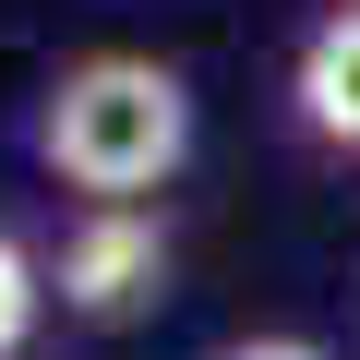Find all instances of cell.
I'll use <instances>...</instances> for the list:
<instances>
[{
	"label": "cell",
	"instance_id": "1",
	"mask_svg": "<svg viewBox=\"0 0 360 360\" xmlns=\"http://www.w3.org/2000/svg\"><path fill=\"white\" fill-rule=\"evenodd\" d=\"M193 156V84L144 49H84L37 96V168L84 205H144Z\"/></svg>",
	"mask_w": 360,
	"mask_h": 360
},
{
	"label": "cell",
	"instance_id": "2",
	"mask_svg": "<svg viewBox=\"0 0 360 360\" xmlns=\"http://www.w3.org/2000/svg\"><path fill=\"white\" fill-rule=\"evenodd\" d=\"M49 288H60L72 324H132V312H156V288H168V217H156V205H84V217L60 229V252H49Z\"/></svg>",
	"mask_w": 360,
	"mask_h": 360
},
{
	"label": "cell",
	"instance_id": "3",
	"mask_svg": "<svg viewBox=\"0 0 360 360\" xmlns=\"http://www.w3.org/2000/svg\"><path fill=\"white\" fill-rule=\"evenodd\" d=\"M288 96H300V132H312V144L360 156V13H324V25L300 37Z\"/></svg>",
	"mask_w": 360,
	"mask_h": 360
},
{
	"label": "cell",
	"instance_id": "4",
	"mask_svg": "<svg viewBox=\"0 0 360 360\" xmlns=\"http://www.w3.org/2000/svg\"><path fill=\"white\" fill-rule=\"evenodd\" d=\"M37 312H49V264H37L13 229H0V360H13V348L37 336Z\"/></svg>",
	"mask_w": 360,
	"mask_h": 360
},
{
	"label": "cell",
	"instance_id": "5",
	"mask_svg": "<svg viewBox=\"0 0 360 360\" xmlns=\"http://www.w3.org/2000/svg\"><path fill=\"white\" fill-rule=\"evenodd\" d=\"M217 360H324L312 336H240V348H217Z\"/></svg>",
	"mask_w": 360,
	"mask_h": 360
},
{
	"label": "cell",
	"instance_id": "6",
	"mask_svg": "<svg viewBox=\"0 0 360 360\" xmlns=\"http://www.w3.org/2000/svg\"><path fill=\"white\" fill-rule=\"evenodd\" d=\"M336 13H360V0H336Z\"/></svg>",
	"mask_w": 360,
	"mask_h": 360
}]
</instances>
